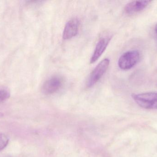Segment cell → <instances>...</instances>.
<instances>
[{
	"instance_id": "6da1fadb",
	"label": "cell",
	"mask_w": 157,
	"mask_h": 157,
	"mask_svg": "<svg viewBox=\"0 0 157 157\" xmlns=\"http://www.w3.org/2000/svg\"><path fill=\"white\" fill-rule=\"evenodd\" d=\"M138 106L146 109H157V92H147L132 96Z\"/></svg>"
},
{
	"instance_id": "7a4b0ae2",
	"label": "cell",
	"mask_w": 157,
	"mask_h": 157,
	"mask_svg": "<svg viewBox=\"0 0 157 157\" xmlns=\"http://www.w3.org/2000/svg\"><path fill=\"white\" fill-rule=\"evenodd\" d=\"M140 59V53L136 50L128 51L119 58L118 65L121 70H128L137 64Z\"/></svg>"
},
{
	"instance_id": "3957f363",
	"label": "cell",
	"mask_w": 157,
	"mask_h": 157,
	"mask_svg": "<svg viewBox=\"0 0 157 157\" xmlns=\"http://www.w3.org/2000/svg\"><path fill=\"white\" fill-rule=\"evenodd\" d=\"M109 64V60L106 58L97 65L88 77L86 84L88 88L92 87L100 80L107 71Z\"/></svg>"
},
{
	"instance_id": "277c9868",
	"label": "cell",
	"mask_w": 157,
	"mask_h": 157,
	"mask_svg": "<svg viewBox=\"0 0 157 157\" xmlns=\"http://www.w3.org/2000/svg\"><path fill=\"white\" fill-rule=\"evenodd\" d=\"M63 79L59 76H54L45 81L42 87V91L45 95H49L58 91L62 86Z\"/></svg>"
},
{
	"instance_id": "5b68a950",
	"label": "cell",
	"mask_w": 157,
	"mask_h": 157,
	"mask_svg": "<svg viewBox=\"0 0 157 157\" xmlns=\"http://www.w3.org/2000/svg\"><path fill=\"white\" fill-rule=\"evenodd\" d=\"M79 23V20L76 18H71L68 21L64 27L63 33V40L71 39L77 35Z\"/></svg>"
},
{
	"instance_id": "8992f818",
	"label": "cell",
	"mask_w": 157,
	"mask_h": 157,
	"mask_svg": "<svg viewBox=\"0 0 157 157\" xmlns=\"http://www.w3.org/2000/svg\"><path fill=\"white\" fill-rule=\"evenodd\" d=\"M150 1H135L128 3L124 7L127 14L132 15L139 13L146 8L151 3Z\"/></svg>"
},
{
	"instance_id": "52a82bcc",
	"label": "cell",
	"mask_w": 157,
	"mask_h": 157,
	"mask_svg": "<svg viewBox=\"0 0 157 157\" xmlns=\"http://www.w3.org/2000/svg\"><path fill=\"white\" fill-rule=\"evenodd\" d=\"M110 40L111 37H102L99 40L90 59V63H94L98 60L105 51Z\"/></svg>"
},
{
	"instance_id": "ba28073f",
	"label": "cell",
	"mask_w": 157,
	"mask_h": 157,
	"mask_svg": "<svg viewBox=\"0 0 157 157\" xmlns=\"http://www.w3.org/2000/svg\"><path fill=\"white\" fill-rule=\"evenodd\" d=\"M8 136L2 133H0V152L4 149L9 143Z\"/></svg>"
},
{
	"instance_id": "9c48e42d",
	"label": "cell",
	"mask_w": 157,
	"mask_h": 157,
	"mask_svg": "<svg viewBox=\"0 0 157 157\" xmlns=\"http://www.w3.org/2000/svg\"><path fill=\"white\" fill-rule=\"evenodd\" d=\"M10 96V91L6 88H0V103L8 99Z\"/></svg>"
},
{
	"instance_id": "30bf717a",
	"label": "cell",
	"mask_w": 157,
	"mask_h": 157,
	"mask_svg": "<svg viewBox=\"0 0 157 157\" xmlns=\"http://www.w3.org/2000/svg\"><path fill=\"white\" fill-rule=\"evenodd\" d=\"M155 31L157 37V24L155 26Z\"/></svg>"
},
{
	"instance_id": "8fae6325",
	"label": "cell",
	"mask_w": 157,
	"mask_h": 157,
	"mask_svg": "<svg viewBox=\"0 0 157 157\" xmlns=\"http://www.w3.org/2000/svg\"><path fill=\"white\" fill-rule=\"evenodd\" d=\"M3 117V114L2 113V112H0V119Z\"/></svg>"
}]
</instances>
